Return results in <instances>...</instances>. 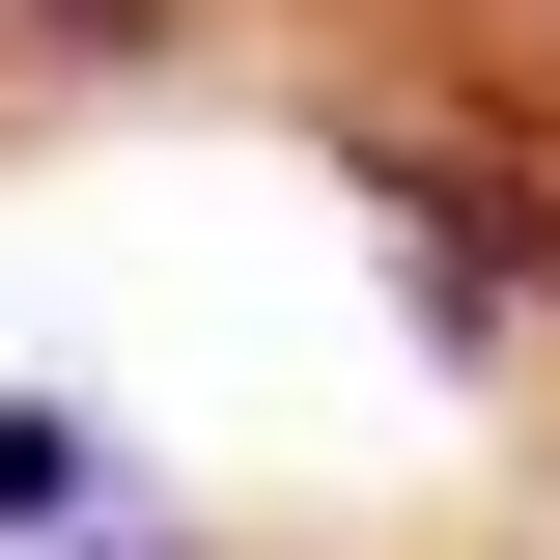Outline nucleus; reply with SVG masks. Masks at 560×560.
<instances>
[{"instance_id":"obj_2","label":"nucleus","mask_w":560,"mask_h":560,"mask_svg":"<svg viewBox=\"0 0 560 560\" xmlns=\"http://www.w3.org/2000/svg\"><path fill=\"white\" fill-rule=\"evenodd\" d=\"M84 477H113V420H57V393H0V533H57Z\"/></svg>"},{"instance_id":"obj_1","label":"nucleus","mask_w":560,"mask_h":560,"mask_svg":"<svg viewBox=\"0 0 560 560\" xmlns=\"http://www.w3.org/2000/svg\"><path fill=\"white\" fill-rule=\"evenodd\" d=\"M197 0H0V57H57V84H113V57H168Z\"/></svg>"}]
</instances>
